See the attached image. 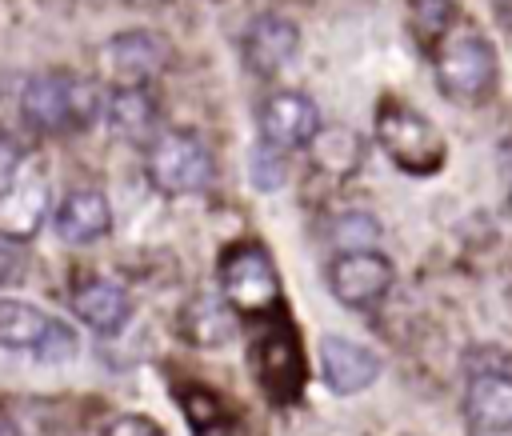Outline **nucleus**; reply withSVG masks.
<instances>
[{
  "instance_id": "1",
  "label": "nucleus",
  "mask_w": 512,
  "mask_h": 436,
  "mask_svg": "<svg viewBox=\"0 0 512 436\" xmlns=\"http://www.w3.org/2000/svg\"><path fill=\"white\" fill-rule=\"evenodd\" d=\"M432 68H436V88L452 104L484 100L492 92V84H496V72H500L492 44L472 28H452L432 48Z\"/></svg>"
},
{
  "instance_id": "2",
  "label": "nucleus",
  "mask_w": 512,
  "mask_h": 436,
  "mask_svg": "<svg viewBox=\"0 0 512 436\" xmlns=\"http://www.w3.org/2000/svg\"><path fill=\"white\" fill-rule=\"evenodd\" d=\"M372 136L384 148V156L408 176H436L444 168V136L432 120H424L416 108L400 100H384L376 108Z\"/></svg>"
},
{
  "instance_id": "3",
  "label": "nucleus",
  "mask_w": 512,
  "mask_h": 436,
  "mask_svg": "<svg viewBox=\"0 0 512 436\" xmlns=\"http://www.w3.org/2000/svg\"><path fill=\"white\" fill-rule=\"evenodd\" d=\"M96 108H100V100H96L92 84H84L76 76H64V72L32 76L24 84V96H20V112H24L28 128H36L44 136L88 128Z\"/></svg>"
},
{
  "instance_id": "4",
  "label": "nucleus",
  "mask_w": 512,
  "mask_h": 436,
  "mask_svg": "<svg viewBox=\"0 0 512 436\" xmlns=\"http://www.w3.org/2000/svg\"><path fill=\"white\" fill-rule=\"evenodd\" d=\"M148 184L160 196H192L212 184V152L192 132H160L144 152Z\"/></svg>"
},
{
  "instance_id": "5",
  "label": "nucleus",
  "mask_w": 512,
  "mask_h": 436,
  "mask_svg": "<svg viewBox=\"0 0 512 436\" xmlns=\"http://www.w3.org/2000/svg\"><path fill=\"white\" fill-rule=\"evenodd\" d=\"M220 296L236 316H264L276 308L280 280L260 244H236L220 260Z\"/></svg>"
},
{
  "instance_id": "6",
  "label": "nucleus",
  "mask_w": 512,
  "mask_h": 436,
  "mask_svg": "<svg viewBox=\"0 0 512 436\" xmlns=\"http://www.w3.org/2000/svg\"><path fill=\"white\" fill-rule=\"evenodd\" d=\"M104 68L112 76V88H144L168 68V40L148 28L116 32L104 48Z\"/></svg>"
},
{
  "instance_id": "7",
  "label": "nucleus",
  "mask_w": 512,
  "mask_h": 436,
  "mask_svg": "<svg viewBox=\"0 0 512 436\" xmlns=\"http://www.w3.org/2000/svg\"><path fill=\"white\" fill-rule=\"evenodd\" d=\"M320 108L304 92H272L260 104V136L276 148H308L312 136L320 132Z\"/></svg>"
},
{
  "instance_id": "8",
  "label": "nucleus",
  "mask_w": 512,
  "mask_h": 436,
  "mask_svg": "<svg viewBox=\"0 0 512 436\" xmlns=\"http://www.w3.org/2000/svg\"><path fill=\"white\" fill-rule=\"evenodd\" d=\"M328 288L344 308H368L392 288V264L380 252H344L332 260Z\"/></svg>"
},
{
  "instance_id": "9",
  "label": "nucleus",
  "mask_w": 512,
  "mask_h": 436,
  "mask_svg": "<svg viewBox=\"0 0 512 436\" xmlns=\"http://www.w3.org/2000/svg\"><path fill=\"white\" fill-rule=\"evenodd\" d=\"M320 376L336 396L364 392L380 376V356L368 344H356L348 336H324L320 340Z\"/></svg>"
},
{
  "instance_id": "10",
  "label": "nucleus",
  "mask_w": 512,
  "mask_h": 436,
  "mask_svg": "<svg viewBox=\"0 0 512 436\" xmlns=\"http://www.w3.org/2000/svg\"><path fill=\"white\" fill-rule=\"evenodd\" d=\"M300 48V32L292 20L276 16V12H264L248 24L244 40H240V56L248 64V72L256 76H276Z\"/></svg>"
},
{
  "instance_id": "11",
  "label": "nucleus",
  "mask_w": 512,
  "mask_h": 436,
  "mask_svg": "<svg viewBox=\"0 0 512 436\" xmlns=\"http://www.w3.org/2000/svg\"><path fill=\"white\" fill-rule=\"evenodd\" d=\"M72 312L80 316V324H88L100 336H112L128 324L132 316V300L120 284L104 280V276H88L72 288Z\"/></svg>"
},
{
  "instance_id": "12",
  "label": "nucleus",
  "mask_w": 512,
  "mask_h": 436,
  "mask_svg": "<svg viewBox=\"0 0 512 436\" xmlns=\"http://www.w3.org/2000/svg\"><path fill=\"white\" fill-rule=\"evenodd\" d=\"M104 120L112 136L128 144H152L160 136V108L148 88H112V96L104 100Z\"/></svg>"
},
{
  "instance_id": "13",
  "label": "nucleus",
  "mask_w": 512,
  "mask_h": 436,
  "mask_svg": "<svg viewBox=\"0 0 512 436\" xmlns=\"http://www.w3.org/2000/svg\"><path fill=\"white\" fill-rule=\"evenodd\" d=\"M464 412L476 432H504L512 428V376L508 372H472L464 392Z\"/></svg>"
},
{
  "instance_id": "14",
  "label": "nucleus",
  "mask_w": 512,
  "mask_h": 436,
  "mask_svg": "<svg viewBox=\"0 0 512 436\" xmlns=\"http://www.w3.org/2000/svg\"><path fill=\"white\" fill-rule=\"evenodd\" d=\"M108 228H112V208L100 188H72L56 204V232L68 244H92L108 236Z\"/></svg>"
},
{
  "instance_id": "15",
  "label": "nucleus",
  "mask_w": 512,
  "mask_h": 436,
  "mask_svg": "<svg viewBox=\"0 0 512 436\" xmlns=\"http://www.w3.org/2000/svg\"><path fill=\"white\" fill-rule=\"evenodd\" d=\"M48 216V184L44 180H16L4 196H0V236L4 240H32L40 232Z\"/></svg>"
},
{
  "instance_id": "16",
  "label": "nucleus",
  "mask_w": 512,
  "mask_h": 436,
  "mask_svg": "<svg viewBox=\"0 0 512 436\" xmlns=\"http://www.w3.org/2000/svg\"><path fill=\"white\" fill-rule=\"evenodd\" d=\"M364 152H368V140L356 128H348V124L320 128L312 136V144H308V160L324 176H352V172H360Z\"/></svg>"
},
{
  "instance_id": "17",
  "label": "nucleus",
  "mask_w": 512,
  "mask_h": 436,
  "mask_svg": "<svg viewBox=\"0 0 512 436\" xmlns=\"http://www.w3.org/2000/svg\"><path fill=\"white\" fill-rule=\"evenodd\" d=\"M180 328H184V340L200 348H220L236 332V312L228 308L224 296H192L180 312Z\"/></svg>"
},
{
  "instance_id": "18",
  "label": "nucleus",
  "mask_w": 512,
  "mask_h": 436,
  "mask_svg": "<svg viewBox=\"0 0 512 436\" xmlns=\"http://www.w3.org/2000/svg\"><path fill=\"white\" fill-rule=\"evenodd\" d=\"M52 316H44L40 308L24 304V300H0V348L8 352H32L44 336Z\"/></svg>"
},
{
  "instance_id": "19",
  "label": "nucleus",
  "mask_w": 512,
  "mask_h": 436,
  "mask_svg": "<svg viewBox=\"0 0 512 436\" xmlns=\"http://www.w3.org/2000/svg\"><path fill=\"white\" fill-rule=\"evenodd\" d=\"M408 28L432 52L452 32V0H412L408 4Z\"/></svg>"
},
{
  "instance_id": "20",
  "label": "nucleus",
  "mask_w": 512,
  "mask_h": 436,
  "mask_svg": "<svg viewBox=\"0 0 512 436\" xmlns=\"http://www.w3.org/2000/svg\"><path fill=\"white\" fill-rule=\"evenodd\" d=\"M376 240H380V224L376 216L368 212H348L332 224V244L344 252H376Z\"/></svg>"
},
{
  "instance_id": "21",
  "label": "nucleus",
  "mask_w": 512,
  "mask_h": 436,
  "mask_svg": "<svg viewBox=\"0 0 512 436\" xmlns=\"http://www.w3.org/2000/svg\"><path fill=\"white\" fill-rule=\"evenodd\" d=\"M284 180H288V156H284V148L260 140L252 148V184L260 192H276V188H284Z\"/></svg>"
},
{
  "instance_id": "22",
  "label": "nucleus",
  "mask_w": 512,
  "mask_h": 436,
  "mask_svg": "<svg viewBox=\"0 0 512 436\" xmlns=\"http://www.w3.org/2000/svg\"><path fill=\"white\" fill-rule=\"evenodd\" d=\"M76 352H80V336H76L64 320H48L40 344L32 348V356H36L40 364H68Z\"/></svg>"
},
{
  "instance_id": "23",
  "label": "nucleus",
  "mask_w": 512,
  "mask_h": 436,
  "mask_svg": "<svg viewBox=\"0 0 512 436\" xmlns=\"http://www.w3.org/2000/svg\"><path fill=\"white\" fill-rule=\"evenodd\" d=\"M20 164H24V148L8 132H0V196L20 180Z\"/></svg>"
},
{
  "instance_id": "24",
  "label": "nucleus",
  "mask_w": 512,
  "mask_h": 436,
  "mask_svg": "<svg viewBox=\"0 0 512 436\" xmlns=\"http://www.w3.org/2000/svg\"><path fill=\"white\" fill-rule=\"evenodd\" d=\"M104 436H160V428L148 416H120Z\"/></svg>"
},
{
  "instance_id": "25",
  "label": "nucleus",
  "mask_w": 512,
  "mask_h": 436,
  "mask_svg": "<svg viewBox=\"0 0 512 436\" xmlns=\"http://www.w3.org/2000/svg\"><path fill=\"white\" fill-rule=\"evenodd\" d=\"M0 436H20V428H16L8 416H0Z\"/></svg>"
},
{
  "instance_id": "26",
  "label": "nucleus",
  "mask_w": 512,
  "mask_h": 436,
  "mask_svg": "<svg viewBox=\"0 0 512 436\" xmlns=\"http://www.w3.org/2000/svg\"><path fill=\"white\" fill-rule=\"evenodd\" d=\"M508 212H512V196H508Z\"/></svg>"
},
{
  "instance_id": "27",
  "label": "nucleus",
  "mask_w": 512,
  "mask_h": 436,
  "mask_svg": "<svg viewBox=\"0 0 512 436\" xmlns=\"http://www.w3.org/2000/svg\"><path fill=\"white\" fill-rule=\"evenodd\" d=\"M480 436H488V432H480Z\"/></svg>"
}]
</instances>
